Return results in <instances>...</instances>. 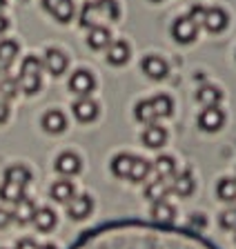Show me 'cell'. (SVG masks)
Masks as SVG:
<instances>
[{
  "label": "cell",
  "mask_w": 236,
  "mask_h": 249,
  "mask_svg": "<svg viewBox=\"0 0 236 249\" xmlns=\"http://www.w3.org/2000/svg\"><path fill=\"white\" fill-rule=\"evenodd\" d=\"M42 7H45L58 22H69L73 18L72 0H42Z\"/></svg>",
  "instance_id": "obj_4"
},
{
  "label": "cell",
  "mask_w": 236,
  "mask_h": 249,
  "mask_svg": "<svg viewBox=\"0 0 236 249\" xmlns=\"http://www.w3.org/2000/svg\"><path fill=\"white\" fill-rule=\"evenodd\" d=\"M5 5H7V2H5V0H0V11H2V9H5Z\"/></svg>",
  "instance_id": "obj_42"
},
{
  "label": "cell",
  "mask_w": 236,
  "mask_h": 249,
  "mask_svg": "<svg viewBox=\"0 0 236 249\" xmlns=\"http://www.w3.org/2000/svg\"><path fill=\"white\" fill-rule=\"evenodd\" d=\"M152 107H154V114H156V118H167V116H172L174 111V103L169 96H165V93H158V96H154L152 100Z\"/></svg>",
  "instance_id": "obj_22"
},
{
  "label": "cell",
  "mask_w": 236,
  "mask_h": 249,
  "mask_svg": "<svg viewBox=\"0 0 236 249\" xmlns=\"http://www.w3.org/2000/svg\"><path fill=\"white\" fill-rule=\"evenodd\" d=\"M149 171H152V165L143 158H136L134 156V162H131V171H129V180L134 182H143L147 176H149Z\"/></svg>",
  "instance_id": "obj_30"
},
{
  "label": "cell",
  "mask_w": 236,
  "mask_h": 249,
  "mask_svg": "<svg viewBox=\"0 0 236 249\" xmlns=\"http://www.w3.org/2000/svg\"><path fill=\"white\" fill-rule=\"evenodd\" d=\"M91 207H94V202H91L90 196H73L67 202V213L73 220H83L91 213Z\"/></svg>",
  "instance_id": "obj_7"
},
{
  "label": "cell",
  "mask_w": 236,
  "mask_h": 249,
  "mask_svg": "<svg viewBox=\"0 0 236 249\" xmlns=\"http://www.w3.org/2000/svg\"><path fill=\"white\" fill-rule=\"evenodd\" d=\"M11 220H14V213L7 212V209H0V229H5L11 225Z\"/></svg>",
  "instance_id": "obj_36"
},
{
  "label": "cell",
  "mask_w": 236,
  "mask_h": 249,
  "mask_svg": "<svg viewBox=\"0 0 236 249\" xmlns=\"http://www.w3.org/2000/svg\"><path fill=\"white\" fill-rule=\"evenodd\" d=\"M165 140H167V131H165L163 127H158V124H149V127L143 131V142H145L147 147H152V149L163 147Z\"/></svg>",
  "instance_id": "obj_15"
},
{
  "label": "cell",
  "mask_w": 236,
  "mask_h": 249,
  "mask_svg": "<svg viewBox=\"0 0 236 249\" xmlns=\"http://www.w3.org/2000/svg\"><path fill=\"white\" fill-rule=\"evenodd\" d=\"M111 42V34L109 29H105V27H91L90 29V36H87V45L91 47V49H105V47H109Z\"/></svg>",
  "instance_id": "obj_17"
},
{
  "label": "cell",
  "mask_w": 236,
  "mask_h": 249,
  "mask_svg": "<svg viewBox=\"0 0 236 249\" xmlns=\"http://www.w3.org/2000/svg\"><path fill=\"white\" fill-rule=\"evenodd\" d=\"M38 249H56L54 245H45V247H38Z\"/></svg>",
  "instance_id": "obj_41"
},
{
  "label": "cell",
  "mask_w": 236,
  "mask_h": 249,
  "mask_svg": "<svg viewBox=\"0 0 236 249\" xmlns=\"http://www.w3.org/2000/svg\"><path fill=\"white\" fill-rule=\"evenodd\" d=\"M9 118V107H7V100L0 98V124Z\"/></svg>",
  "instance_id": "obj_38"
},
{
  "label": "cell",
  "mask_w": 236,
  "mask_h": 249,
  "mask_svg": "<svg viewBox=\"0 0 236 249\" xmlns=\"http://www.w3.org/2000/svg\"><path fill=\"white\" fill-rule=\"evenodd\" d=\"M152 216H154V220L161 225H172L174 220H176V209H174L169 202L158 200V202H154Z\"/></svg>",
  "instance_id": "obj_16"
},
{
  "label": "cell",
  "mask_w": 236,
  "mask_h": 249,
  "mask_svg": "<svg viewBox=\"0 0 236 249\" xmlns=\"http://www.w3.org/2000/svg\"><path fill=\"white\" fill-rule=\"evenodd\" d=\"M220 227L227 231H236V209H225L220 213Z\"/></svg>",
  "instance_id": "obj_34"
},
{
  "label": "cell",
  "mask_w": 236,
  "mask_h": 249,
  "mask_svg": "<svg viewBox=\"0 0 236 249\" xmlns=\"http://www.w3.org/2000/svg\"><path fill=\"white\" fill-rule=\"evenodd\" d=\"M18 56V42L16 40H2L0 42V67H9Z\"/></svg>",
  "instance_id": "obj_29"
},
{
  "label": "cell",
  "mask_w": 236,
  "mask_h": 249,
  "mask_svg": "<svg viewBox=\"0 0 236 249\" xmlns=\"http://www.w3.org/2000/svg\"><path fill=\"white\" fill-rule=\"evenodd\" d=\"M73 196H76L73 194V185L69 180H58L52 185V198L56 202H69Z\"/></svg>",
  "instance_id": "obj_23"
},
{
  "label": "cell",
  "mask_w": 236,
  "mask_h": 249,
  "mask_svg": "<svg viewBox=\"0 0 236 249\" xmlns=\"http://www.w3.org/2000/svg\"><path fill=\"white\" fill-rule=\"evenodd\" d=\"M129 45H127L125 40H116V42H109V47H107V60L111 62V65H125L127 60H129Z\"/></svg>",
  "instance_id": "obj_14"
},
{
  "label": "cell",
  "mask_w": 236,
  "mask_h": 249,
  "mask_svg": "<svg viewBox=\"0 0 236 249\" xmlns=\"http://www.w3.org/2000/svg\"><path fill=\"white\" fill-rule=\"evenodd\" d=\"M0 198L2 200H7V202H14L16 205L20 198H25V187H20V185H16V182H2L0 185Z\"/></svg>",
  "instance_id": "obj_24"
},
{
  "label": "cell",
  "mask_w": 236,
  "mask_h": 249,
  "mask_svg": "<svg viewBox=\"0 0 236 249\" xmlns=\"http://www.w3.org/2000/svg\"><path fill=\"white\" fill-rule=\"evenodd\" d=\"M205 216H192V220H189V225H199V227H205Z\"/></svg>",
  "instance_id": "obj_39"
},
{
  "label": "cell",
  "mask_w": 236,
  "mask_h": 249,
  "mask_svg": "<svg viewBox=\"0 0 236 249\" xmlns=\"http://www.w3.org/2000/svg\"><path fill=\"white\" fill-rule=\"evenodd\" d=\"M103 20H118V5L116 0H96Z\"/></svg>",
  "instance_id": "obj_33"
},
{
  "label": "cell",
  "mask_w": 236,
  "mask_h": 249,
  "mask_svg": "<svg viewBox=\"0 0 236 249\" xmlns=\"http://www.w3.org/2000/svg\"><path fill=\"white\" fill-rule=\"evenodd\" d=\"M7 27H9V22H7V18H5V16L0 14V34H2V31H5Z\"/></svg>",
  "instance_id": "obj_40"
},
{
  "label": "cell",
  "mask_w": 236,
  "mask_h": 249,
  "mask_svg": "<svg viewBox=\"0 0 236 249\" xmlns=\"http://www.w3.org/2000/svg\"><path fill=\"white\" fill-rule=\"evenodd\" d=\"M65 127H67V118H65L63 111L52 109L42 116V129L49 131V134H60V131H65Z\"/></svg>",
  "instance_id": "obj_12"
},
{
  "label": "cell",
  "mask_w": 236,
  "mask_h": 249,
  "mask_svg": "<svg viewBox=\"0 0 236 249\" xmlns=\"http://www.w3.org/2000/svg\"><path fill=\"white\" fill-rule=\"evenodd\" d=\"M5 180L7 182H16V185H20V187H27L29 180H32V171L27 169V167H22V165H14L5 171Z\"/></svg>",
  "instance_id": "obj_20"
},
{
  "label": "cell",
  "mask_w": 236,
  "mask_h": 249,
  "mask_svg": "<svg viewBox=\"0 0 236 249\" xmlns=\"http://www.w3.org/2000/svg\"><path fill=\"white\" fill-rule=\"evenodd\" d=\"M73 116L80 120V123H91V120L98 116V105L91 98H78L73 103Z\"/></svg>",
  "instance_id": "obj_10"
},
{
  "label": "cell",
  "mask_w": 236,
  "mask_h": 249,
  "mask_svg": "<svg viewBox=\"0 0 236 249\" xmlns=\"http://www.w3.org/2000/svg\"><path fill=\"white\" fill-rule=\"evenodd\" d=\"M14 220L20 225H27L34 220V213H36V205H34L32 198H20V200L16 202V209H14Z\"/></svg>",
  "instance_id": "obj_13"
},
{
  "label": "cell",
  "mask_w": 236,
  "mask_h": 249,
  "mask_svg": "<svg viewBox=\"0 0 236 249\" xmlns=\"http://www.w3.org/2000/svg\"><path fill=\"white\" fill-rule=\"evenodd\" d=\"M96 87V80L90 71H85V69H78V71H73V76L69 78V89L73 93H78L80 98H87Z\"/></svg>",
  "instance_id": "obj_3"
},
{
  "label": "cell",
  "mask_w": 236,
  "mask_h": 249,
  "mask_svg": "<svg viewBox=\"0 0 236 249\" xmlns=\"http://www.w3.org/2000/svg\"><path fill=\"white\" fill-rule=\"evenodd\" d=\"M196 98H199V103H203L205 107H216V105L220 103V98H223V91H220L218 87L205 85V87H200V89H199Z\"/></svg>",
  "instance_id": "obj_21"
},
{
  "label": "cell",
  "mask_w": 236,
  "mask_h": 249,
  "mask_svg": "<svg viewBox=\"0 0 236 249\" xmlns=\"http://www.w3.org/2000/svg\"><path fill=\"white\" fill-rule=\"evenodd\" d=\"M83 162L80 158L73 151H63V154L56 158V171L58 174H63V176H73V174H78Z\"/></svg>",
  "instance_id": "obj_9"
},
{
  "label": "cell",
  "mask_w": 236,
  "mask_h": 249,
  "mask_svg": "<svg viewBox=\"0 0 236 249\" xmlns=\"http://www.w3.org/2000/svg\"><path fill=\"white\" fill-rule=\"evenodd\" d=\"M103 20V16H100L98 11V5L96 2H87V5L83 7V14H80V25L83 27H98V22Z\"/></svg>",
  "instance_id": "obj_26"
},
{
  "label": "cell",
  "mask_w": 236,
  "mask_h": 249,
  "mask_svg": "<svg viewBox=\"0 0 236 249\" xmlns=\"http://www.w3.org/2000/svg\"><path fill=\"white\" fill-rule=\"evenodd\" d=\"M205 11H207V9H205V7L203 5H194V7H192V14H189V18H192V20H194V22H203V18H205Z\"/></svg>",
  "instance_id": "obj_35"
},
{
  "label": "cell",
  "mask_w": 236,
  "mask_h": 249,
  "mask_svg": "<svg viewBox=\"0 0 236 249\" xmlns=\"http://www.w3.org/2000/svg\"><path fill=\"white\" fill-rule=\"evenodd\" d=\"M134 116H136L138 123H145V124H154V120H156V114H154V107L149 100H141L136 105V109H134Z\"/></svg>",
  "instance_id": "obj_31"
},
{
  "label": "cell",
  "mask_w": 236,
  "mask_h": 249,
  "mask_svg": "<svg viewBox=\"0 0 236 249\" xmlns=\"http://www.w3.org/2000/svg\"><path fill=\"white\" fill-rule=\"evenodd\" d=\"M34 225H36L38 231H52V229L56 227V213L49 207L36 209V213H34Z\"/></svg>",
  "instance_id": "obj_19"
},
{
  "label": "cell",
  "mask_w": 236,
  "mask_h": 249,
  "mask_svg": "<svg viewBox=\"0 0 236 249\" xmlns=\"http://www.w3.org/2000/svg\"><path fill=\"white\" fill-rule=\"evenodd\" d=\"M141 67H143V71H145L149 78H154V80H163V78L167 76V62H165L163 58H158V56L143 58Z\"/></svg>",
  "instance_id": "obj_11"
},
{
  "label": "cell",
  "mask_w": 236,
  "mask_h": 249,
  "mask_svg": "<svg viewBox=\"0 0 236 249\" xmlns=\"http://www.w3.org/2000/svg\"><path fill=\"white\" fill-rule=\"evenodd\" d=\"M223 123H225V114L218 107H205L203 114L199 116L200 129L205 131H218L223 127Z\"/></svg>",
  "instance_id": "obj_5"
},
{
  "label": "cell",
  "mask_w": 236,
  "mask_h": 249,
  "mask_svg": "<svg viewBox=\"0 0 236 249\" xmlns=\"http://www.w3.org/2000/svg\"><path fill=\"white\" fill-rule=\"evenodd\" d=\"M154 171H156L158 178H169L174 176V171H176V162H174L172 156H158L156 160H154Z\"/></svg>",
  "instance_id": "obj_27"
},
{
  "label": "cell",
  "mask_w": 236,
  "mask_h": 249,
  "mask_svg": "<svg viewBox=\"0 0 236 249\" xmlns=\"http://www.w3.org/2000/svg\"><path fill=\"white\" fill-rule=\"evenodd\" d=\"M216 192H218V196L227 202L236 200V178H223V180H218Z\"/></svg>",
  "instance_id": "obj_32"
},
{
  "label": "cell",
  "mask_w": 236,
  "mask_h": 249,
  "mask_svg": "<svg viewBox=\"0 0 236 249\" xmlns=\"http://www.w3.org/2000/svg\"><path fill=\"white\" fill-rule=\"evenodd\" d=\"M42 65H45V69H47L52 76H60V73H65V69H67V56H65L60 49H47Z\"/></svg>",
  "instance_id": "obj_8"
},
{
  "label": "cell",
  "mask_w": 236,
  "mask_h": 249,
  "mask_svg": "<svg viewBox=\"0 0 236 249\" xmlns=\"http://www.w3.org/2000/svg\"><path fill=\"white\" fill-rule=\"evenodd\" d=\"M40 69L42 62L36 56H27L22 60V69H20V78H18V87L25 93H36L40 89Z\"/></svg>",
  "instance_id": "obj_1"
},
{
  "label": "cell",
  "mask_w": 236,
  "mask_h": 249,
  "mask_svg": "<svg viewBox=\"0 0 236 249\" xmlns=\"http://www.w3.org/2000/svg\"><path fill=\"white\" fill-rule=\"evenodd\" d=\"M227 22H230V18H227V14L220 7H210V9L205 11V18H203V25L207 31H212V34H218V31H223L227 27Z\"/></svg>",
  "instance_id": "obj_6"
},
{
  "label": "cell",
  "mask_w": 236,
  "mask_h": 249,
  "mask_svg": "<svg viewBox=\"0 0 236 249\" xmlns=\"http://www.w3.org/2000/svg\"><path fill=\"white\" fill-rule=\"evenodd\" d=\"M131 162H134V156L118 154L114 160H111V171H114V176H118V178H129Z\"/></svg>",
  "instance_id": "obj_25"
},
{
  "label": "cell",
  "mask_w": 236,
  "mask_h": 249,
  "mask_svg": "<svg viewBox=\"0 0 236 249\" xmlns=\"http://www.w3.org/2000/svg\"><path fill=\"white\" fill-rule=\"evenodd\" d=\"M167 192H172V185L167 182V178H156L154 182H149V185H147L145 196L149 198V200L158 202V200H165Z\"/></svg>",
  "instance_id": "obj_18"
},
{
  "label": "cell",
  "mask_w": 236,
  "mask_h": 249,
  "mask_svg": "<svg viewBox=\"0 0 236 249\" xmlns=\"http://www.w3.org/2000/svg\"><path fill=\"white\" fill-rule=\"evenodd\" d=\"M172 192L181 198H187L189 194L194 192V180H192V176H189V174H181V176H176L174 182H172Z\"/></svg>",
  "instance_id": "obj_28"
},
{
  "label": "cell",
  "mask_w": 236,
  "mask_h": 249,
  "mask_svg": "<svg viewBox=\"0 0 236 249\" xmlns=\"http://www.w3.org/2000/svg\"><path fill=\"white\" fill-rule=\"evenodd\" d=\"M16 249H38V245L32 238H22V240H18Z\"/></svg>",
  "instance_id": "obj_37"
},
{
  "label": "cell",
  "mask_w": 236,
  "mask_h": 249,
  "mask_svg": "<svg viewBox=\"0 0 236 249\" xmlns=\"http://www.w3.org/2000/svg\"><path fill=\"white\" fill-rule=\"evenodd\" d=\"M172 36L179 42L187 45V42H192L196 36H199V27H196V22L192 20L189 16H181V18H176L172 25Z\"/></svg>",
  "instance_id": "obj_2"
}]
</instances>
